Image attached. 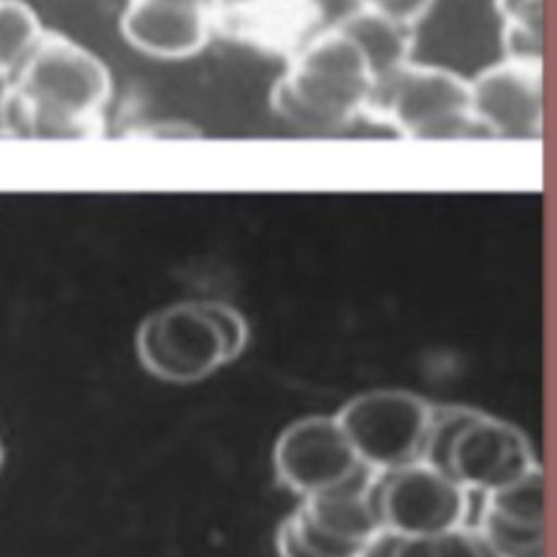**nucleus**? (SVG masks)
<instances>
[{
	"label": "nucleus",
	"mask_w": 557,
	"mask_h": 557,
	"mask_svg": "<svg viewBox=\"0 0 557 557\" xmlns=\"http://www.w3.org/2000/svg\"><path fill=\"white\" fill-rule=\"evenodd\" d=\"M113 78L104 61L83 44L46 28L17 67L4 109L7 135L96 137Z\"/></svg>",
	"instance_id": "obj_1"
},
{
	"label": "nucleus",
	"mask_w": 557,
	"mask_h": 557,
	"mask_svg": "<svg viewBox=\"0 0 557 557\" xmlns=\"http://www.w3.org/2000/svg\"><path fill=\"white\" fill-rule=\"evenodd\" d=\"M376 74L359 44L337 24L326 26L285 63L270 91V107L296 128L331 133L366 117Z\"/></svg>",
	"instance_id": "obj_2"
},
{
	"label": "nucleus",
	"mask_w": 557,
	"mask_h": 557,
	"mask_svg": "<svg viewBox=\"0 0 557 557\" xmlns=\"http://www.w3.org/2000/svg\"><path fill=\"white\" fill-rule=\"evenodd\" d=\"M366 117L407 139H459L479 131L470 78L413 59L376 83Z\"/></svg>",
	"instance_id": "obj_3"
},
{
	"label": "nucleus",
	"mask_w": 557,
	"mask_h": 557,
	"mask_svg": "<svg viewBox=\"0 0 557 557\" xmlns=\"http://www.w3.org/2000/svg\"><path fill=\"white\" fill-rule=\"evenodd\" d=\"M135 352L148 374L176 385L198 383L228 363L209 300L174 302L146 315Z\"/></svg>",
	"instance_id": "obj_4"
},
{
	"label": "nucleus",
	"mask_w": 557,
	"mask_h": 557,
	"mask_svg": "<svg viewBox=\"0 0 557 557\" xmlns=\"http://www.w3.org/2000/svg\"><path fill=\"white\" fill-rule=\"evenodd\" d=\"M431 407L407 389H370L348 398L335 420L366 468L389 472L420 459Z\"/></svg>",
	"instance_id": "obj_5"
},
{
	"label": "nucleus",
	"mask_w": 557,
	"mask_h": 557,
	"mask_svg": "<svg viewBox=\"0 0 557 557\" xmlns=\"http://www.w3.org/2000/svg\"><path fill=\"white\" fill-rule=\"evenodd\" d=\"M468 494L450 474L411 461L379 474L376 507L383 529L400 537H437L466 524Z\"/></svg>",
	"instance_id": "obj_6"
},
{
	"label": "nucleus",
	"mask_w": 557,
	"mask_h": 557,
	"mask_svg": "<svg viewBox=\"0 0 557 557\" xmlns=\"http://www.w3.org/2000/svg\"><path fill=\"white\" fill-rule=\"evenodd\" d=\"M361 468L335 416H305L289 422L272 448L276 483L300 500L350 481Z\"/></svg>",
	"instance_id": "obj_7"
},
{
	"label": "nucleus",
	"mask_w": 557,
	"mask_h": 557,
	"mask_svg": "<svg viewBox=\"0 0 557 557\" xmlns=\"http://www.w3.org/2000/svg\"><path fill=\"white\" fill-rule=\"evenodd\" d=\"M324 20L322 0H226L215 37L287 63L326 28Z\"/></svg>",
	"instance_id": "obj_8"
},
{
	"label": "nucleus",
	"mask_w": 557,
	"mask_h": 557,
	"mask_svg": "<svg viewBox=\"0 0 557 557\" xmlns=\"http://www.w3.org/2000/svg\"><path fill=\"white\" fill-rule=\"evenodd\" d=\"M479 131L498 139L542 137V65L500 59L470 78Z\"/></svg>",
	"instance_id": "obj_9"
},
{
	"label": "nucleus",
	"mask_w": 557,
	"mask_h": 557,
	"mask_svg": "<svg viewBox=\"0 0 557 557\" xmlns=\"http://www.w3.org/2000/svg\"><path fill=\"white\" fill-rule=\"evenodd\" d=\"M215 0H126L120 30L135 50L163 59H189L215 37Z\"/></svg>",
	"instance_id": "obj_10"
},
{
	"label": "nucleus",
	"mask_w": 557,
	"mask_h": 557,
	"mask_svg": "<svg viewBox=\"0 0 557 557\" xmlns=\"http://www.w3.org/2000/svg\"><path fill=\"white\" fill-rule=\"evenodd\" d=\"M537 463L529 437L511 422L479 411L459 433L448 474L483 496L516 481Z\"/></svg>",
	"instance_id": "obj_11"
},
{
	"label": "nucleus",
	"mask_w": 557,
	"mask_h": 557,
	"mask_svg": "<svg viewBox=\"0 0 557 557\" xmlns=\"http://www.w3.org/2000/svg\"><path fill=\"white\" fill-rule=\"evenodd\" d=\"M379 474L363 466L350 481L302 498L300 509L324 533L363 546L383 531L376 507Z\"/></svg>",
	"instance_id": "obj_12"
},
{
	"label": "nucleus",
	"mask_w": 557,
	"mask_h": 557,
	"mask_svg": "<svg viewBox=\"0 0 557 557\" xmlns=\"http://www.w3.org/2000/svg\"><path fill=\"white\" fill-rule=\"evenodd\" d=\"M335 24L359 44L376 74V83L411 61L416 41V26L411 24L366 7L352 9Z\"/></svg>",
	"instance_id": "obj_13"
},
{
	"label": "nucleus",
	"mask_w": 557,
	"mask_h": 557,
	"mask_svg": "<svg viewBox=\"0 0 557 557\" xmlns=\"http://www.w3.org/2000/svg\"><path fill=\"white\" fill-rule=\"evenodd\" d=\"M503 59L542 65V0H492Z\"/></svg>",
	"instance_id": "obj_14"
},
{
	"label": "nucleus",
	"mask_w": 557,
	"mask_h": 557,
	"mask_svg": "<svg viewBox=\"0 0 557 557\" xmlns=\"http://www.w3.org/2000/svg\"><path fill=\"white\" fill-rule=\"evenodd\" d=\"M485 507L531 527H544V472L535 463L516 481L485 494Z\"/></svg>",
	"instance_id": "obj_15"
},
{
	"label": "nucleus",
	"mask_w": 557,
	"mask_h": 557,
	"mask_svg": "<svg viewBox=\"0 0 557 557\" xmlns=\"http://www.w3.org/2000/svg\"><path fill=\"white\" fill-rule=\"evenodd\" d=\"M474 529L498 557H542L544 527L509 520L483 505Z\"/></svg>",
	"instance_id": "obj_16"
},
{
	"label": "nucleus",
	"mask_w": 557,
	"mask_h": 557,
	"mask_svg": "<svg viewBox=\"0 0 557 557\" xmlns=\"http://www.w3.org/2000/svg\"><path fill=\"white\" fill-rule=\"evenodd\" d=\"M476 413L479 409L466 405H433L418 461L448 474L455 442Z\"/></svg>",
	"instance_id": "obj_17"
},
{
	"label": "nucleus",
	"mask_w": 557,
	"mask_h": 557,
	"mask_svg": "<svg viewBox=\"0 0 557 557\" xmlns=\"http://www.w3.org/2000/svg\"><path fill=\"white\" fill-rule=\"evenodd\" d=\"M437 557H498L494 548L468 524L433 537Z\"/></svg>",
	"instance_id": "obj_18"
},
{
	"label": "nucleus",
	"mask_w": 557,
	"mask_h": 557,
	"mask_svg": "<svg viewBox=\"0 0 557 557\" xmlns=\"http://www.w3.org/2000/svg\"><path fill=\"white\" fill-rule=\"evenodd\" d=\"M209 309L215 318V324L222 333L224 339V348H226V359L228 363L235 361L244 348L248 346V324L244 320V315L231 307L228 302H220V300H209Z\"/></svg>",
	"instance_id": "obj_19"
},
{
	"label": "nucleus",
	"mask_w": 557,
	"mask_h": 557,
	"mask_svg": "<svg viewBox=\"0 0 557 557\" xmlns=\"http://www.w3.org/2000/svg\"><path fill=\"white\" fill-rule=\"evenodd\" d=\"M433 4L435 0H357V7L379 11L411 26H418L429 15Z\"/></svg>",
	"instance_id": "obj_20"
},
{
	"label": "nucleus",
	"mask_w": 557,
	"mask_h": 557,
	"mask_svg": "<svg viewBox=\"0 0 557 557\" xmlns=\"http://www.w3.org/2000/svg\"><path fill=\"white\" fill-rule=\"evenodd\" d=\"M274 548L278 557H318L296 531L289 513L278 522L274 533Z\"/></svg>",
	"instance_id": "obj_21"
},
{
	"label": "nucleus",
	"mask_w": 557,
	"mask_h": 557,
	"mask_svg": "<svg viewBox=\"0 0 557 557\" xmlns=\"http://www.w3.org/2000/svg\"><path fill=\"white\" fill-rule=\"evenodd\" d=\"M394 557H437L433 537H398Z\"/></svg>",
	"instance_id": "obj_22"
},
{
	"label": "nucleus",
	"mask_w": 557,
	"mask_h": 557,
	"mask_svg": "<svg viewBox=\"0 0 557 557\" xmlns=\"http://www.w3.org/2000/svg\"><path fill=\"white\" fill-rule=\"evenodd\" d=\"M400 535L383 529L379 531L363 548L357 557H394V550H396V542H398Z\"/></svg>",
	"instance_id": "obj_23"
},
{
	"label": "nucleus",
	"mask_w": 557,
	"mask_h": 557,
	"mask_svg": "<svg viewBox=\"0 0 557 557\" xmlns=\"http://www.w3.org/2000/svg\"><path fill=\"white\" fill-rule=\"evenodd\" d=\"M2 463H4V444L0 440V468H2Z\"/></svg>",
	"instance_id": "obj_24"
},
{
	"label": "nucleus",
	"mask_w": 557,
	"mask_h": 557,
	"mask_svg": "<svg viewBox=\"0 0 557 557\" xmlns=\"http://www.w3.org/2000/svg\"><path fill=\"white\" fill-rule=\"evenodd\" d=\"M215 2H218V4H222V2H226V0H215Z\"/></svg>",
	"instance_id": "obj_25"
}]
</instances>
